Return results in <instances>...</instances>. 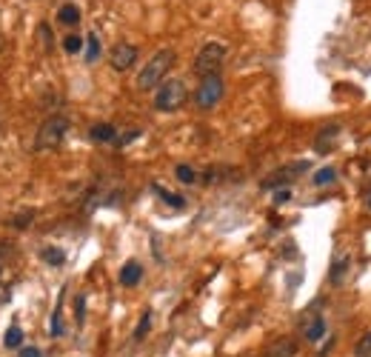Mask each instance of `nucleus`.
Returning <instances> with one entry per match:
<instances>
[{"instance_id": "1", "label": "nucleus", "mask_w": 371, "mask_h": 357, "mask_svg": "<svg viewBox=\"0 0 371 357\" xmlns=\"http://www.w3.org/2000/svg\"><path fill=\"white\" fill-rule=\"evenodd\" d=\"M174 61H177L174 49H160L158 54H154L151 61L140 69V75H137V89H140V92H151L154 86H160L166 80V75L172 72Z\"/></svg>"}, {"instance_id": "2", "label": "nucleus", "mask_w": 371, "mask_h": 357, "mask_svg": "<svg viewBox=\"0 0 371 357\" xmlns=\"http://www.w3.org/2000/svg\"><path fill=\"white\" fill-rule=\"evenodd\" d=\"M66 132H69V121L63 114L46 117V121L40 123V129H38V135H35V152H54V149L63 143Z\"/></svg>"}, {"instance_id": "3", "label": "nucleus", "mask_w": 371, "mask_h": 357, "mask_svg": "<svg viewBox=\"0 0 371 357\" xmlns=\"http://www.w3.org/2000/svg\"><path fill=\"white\" fill-rule=\"evenodd\" d=\"M189 100V89H186L183 80L172 77V80H163L154 92V109L158 112H180Z\"/></svg>"}, {"instance_id": "4", "label": "nucleus", "mask_w": 371, "mask_h": 357, "mask_svg": "<svg viewBox=\"0 0 371 357\" xmlns=\"http://www.w3.org/2000/svg\"><path fill=\"white\" fill-rule=\"evenodd\" d=\"M223 63H226V46L218 43V40H209V43L197 52L192 69H195V75L203 80V77H211V75H220Z\"/></svg>"}, {"instance_id": "5", "label": "nucleus", "mask_w": 371, "mask_h": 357, "mask_svg": "<svg viewBox=\"0 0 371 357\" xmlns=\"http://www.w3.org/2000/svg\"><path fill=\"white\" fill-rule=\"evenodd\" d=\"M226 95V83L220 75H211V77H203L200 86H197V92H195V106L200 112H211L214 106H218Z\"/></svg>"}, {"instance_id": "6", "label": "nucleus", "mask_w": 371, "mask_h": 357, "mask_svg": "<svg viewBox=\"0 0 371 357\" xmlns=\"http://www.w3.org/2000/svg\"><path fill=\"white\" fill-rule=\"evenodd\" d=\"M137 46L135 43H126V40H120V43H114L112 46V52H109V66L114 69V72H129L135 63H137Z\"/></svg>"}, {"instance_id": "7", "label": "nucleus", "mask_w": 371, "mask_h": 357, "mask_svg": "<svg viewBox=\"0 0 371 357\" xmlns=\"http://www.w3.org/2000/svg\"><path fill=\"white\" fill-rule=\"evenodd\" d=\"M297 172H308V160H297V163H292V166H286V169H277L271 177H266V181H263L260 186H263V189L286 186V183H292L294 177H297Z\"/></svg>"}, {"instance_id": "8", "label": "nucleus", "mask_w": 371, "mask_h": 357, "mask_svg": "<svg viewBox=\"0 0 371 357\" xmlns=\"http://www.w3.org/2000/svg\"><path fill=\"white\" fill-rule=\"evenodd\" d=\"M263 357H300V343H297V337H289V335L277 337L266 346Z\"/></svg>"}, {"instance_id": "9", "label": "nucleus", "mask_w": 371, "mask_h": 357, "mask_svg": "<svg viewBox=\"0 0 371 357\" xmlns=\"http://www.w3.org/2000/svg\"><path fill=\"white\" fill-rule=\"evenodd\" d=\"M323 335H326V320H323L320 312H312V314L303 320V337L312 340V343H317Z\"/></svg>"}, {"instance_id": "10", "label": "nucleus", "mask_w": 371, "mask_h": 357, "mask_svg": "<svg viewBox=\"0 0 371 357\" xmlns=\"http://www.w3.org/2000/svg\"><path fill=\"white\" fill-rule=\"evenodd\" d=\"M143 280V266L137 260H129L126 266L120 269V283L123 286H137Z\"/></svg>"}, {"instance_id": "11", "label": "nucleus", "mask_w": 371, "mask_h": 357, "mask_svg": "<svg viewBox=\"0 0 371 357\" xmlns=\"http://www.w3.org/2000/svg\"><path fill=\"white\" fill-rule=\"evenodd\" d=\"M91 140H98V143H117V129L112 123H95L89 129Z\"/></svg>"}, {"instance_id": "12", "label": "nucleus", "mask_w": 371, "mask_h": 357, "mask_svg": "<svg viewBox=\"0 0 371 357\" xmlns=\"http://www.w3.org/2000/svg\"><path fill=\"white\" fill-rule=\"evenodd\" d=\"M57 23L63 26H77L80 23V6L77 3H63L57 9Z\"/></svg>"}, {"instance_id": "13", "label": "nucleus", "mask_w": 371, "mask_h": 357, "mask_svg": "<svg viewBox=\"0 0 371 357\" xmlns=\"http://www.w3.org/2000/svg\"><path fill=\"white\" fill-rule=\"evenodd\" d=\"M340 137V126H326L320 135H317V140H315V149H317V152H326V149L334 143Z\"/></svg>"}, {"instance_id": "14", "label": "nucleus", "mask_w": 371, "mask_h": 357, "mask_svg": "<svg viewBox=\"0 0 371 357\" xmlns=\"http://www.w3.org/2000/svg\"><path fill=\"white\" fill-rule=\"evenodd\" d=\"M40 257H43V263H49V266H63V263H66V252H63V249H54V246L40 249Z\"/></svg>"}, {"instance_id": "15", "label": "nucleus", "mask_w": 371, "mask_h": 357, "mask_svg": "<svg viewBox=\"0 0 371 357\" xmlns=\"http://www.w3.org/2000/svg\"><path fill=\"white\" fill-rule=\"evenodd\" d=\"M151 189L158 192V195H160V200H163V203H169L172 209H183V206H186V200H183L180 195H174V192H166V189H163V186H158V183H154Z\"/></svg>"}, {"instance_id": "16", "label": "nucleus", "mask_w": 371, "mask_h": 357, "mask_svg": "<svg viewBox=\"0 0 371 357\" xmlns=\"http://www.w3.org/2000/svg\"><path fill=\"white\" fill-rule=\"evenodd\" d=\"M20 343H23V329L15 323V326H9L6 335H3V346H6V349H17Z\"/></svg>"}, {"instance_id": "17", "label": "nucleus", "mask_w": 371, "mask_h": 357, "mask_svg": "<svg viewBox=\"0 0 371 357\" xmlns=\"http://www.w3.org/2000/svg\"><path fill=\"white\" fill-rule=\"evenodd\" d=\"M100 57V40L98 35H86V63H95Z\"/></svg>"}, {"instance_id": "18", "label": "nucleus", "mask_w": 371, "mask_h": 357, "mask_svg": "<svg viewBox=\"0 0 371 357\" xmlns=\"http://www.w3.org/2000/svg\"><path fill=\"white\" fill-rule=\"evenodd\" d=\"M334 181H337V169H331V166H323L315 174V186H331Z\"/></svg>"}, {"instance_id": "19", "label": "nucleus", "mask_w": 371, "mask_h": 357, "mask_svg": "<svg viewBox=\"0 0 371 357\" xmlns=\"http://www.w3.org/2000/svg\"><path fill=\"white\" fill-rule=\"evenodd\" d=\"M149 329H151V309H146V312L140 314V323H137V329H135V340L140 343V340L149 335Z\"/></svg>"}, {"instance_id": "20", "label": "nucleus", "mask_w": 371, "mask_h": 357, "mask_svg": "<svg viewBox=\"0 0 371 357\" xmlns=\"http://www.w3.org/2000/svg\"><path fill=\"white\" fill-rule=\"evenodd\" d=\"M174 174H177L180 183H197V172H195L192 166H186V163H180V166L174 169Z\"/></svg>"}, {"instance_id": "21", "label": "nucleus", "mask_w": 371, "mask_h": 357, "mask_svg": "<svg viewBox=\"0 0 371 357\" xmlns=\"http://www.w3.org/2000/svg\"><path fill=\"white\" fill-rule=\"evenodd\" d=\"M63 309H54V314H52V337H63L66 332H63V314H60Z\"/></svg>"}, {"instance_id": "22", "label": "nucleus", "mask_w": 371, "mask_h": 357, "mask_svg": "<svg viewBox=\"0 0 371 357\" xmlns=\"http://www.w3.org/2000/svg\"><path fill=\"white\" fill-rule=\"evenodd\" d=\"M63 49H66L69 54H77V52L83 49V38H80V35H66V38H63Z\"/></svg>"}, {"instance_id": "23", "label": "nucleus", "mask_w": 371, "mask_h": 357, "mask_svg": "<svg viewBox=\"0 0 371 357\" xmlns=\"http://www.w3.org/2000/svg\"><path fill=\"white\" fill-rule=\"evenodd\" d=\"M354 357H371V332L360 337V343L354 346Z\"/></svg>"}, {"instance_id": "24", "label": "nucleus", "mask_w": 371, "mask_h": 357, "mask_svg": "<svg viewBox=\"0 0 371 357\" xmlns=\"http://www.w3.org/2000/svg\"><path fill=\"white\" fill-rule=\"evenodd\" d=\"M38 35H40L43 46H46V49H52V32H49V26H46V23H40V26H38Z\"/></svg>"}, {"instance_id": "25", "label": "nucleus", "mask_w": 371, "mask_h": 357, "mask_svg": "<svg viewBox=\"0 0 371 357\" xmlns=\"http://www.w3.org/2000/svg\"><path fill=\"white\" fill-rule=\"evenodd\" d=\"M135 137H140V129H132V132H126V135H117V146H126V143H132Z\"/></svg>"}, {"instance_id": "26", "label": "nucleus", "mask_w": 371, "mask_h": 357, "mask_svg": "<svg viewBox=\"0 0 371 357\" xmlns=\"http://www.w3.org/2000/svg\"><path fill=\"white\" fill-rule=\"evenodd\" d=\"M17 357H43V351H40L38 346H23Z\"/></svg>"}, {"instance_id": "27", "label": "nucleus", "mask_w": 371, "mask_h": 357, "mask_svg": "<svg viewBox=\"0 0 371 357\" xmlns=\"http://www.w3.org/2000/svg\"><path fill=\"white\" fill-rule=\"evenodd\" d=\"M83 306H86V297L80 294L77 303H75V317H77V323H83Z\"/></svg>"}, {"instance_id": "28", "label": "nucleus", "mask_w": 371, "mask_h": 357, "mask_svg": "<svg viewBox=\"0 0 371 357\" xmlns=\"http://www.w3.org/2000/svg\"><path fill=\"white\" fill-rule=\"evenodd\" d=\"M292 195H289V189H280V192H277V197H274V203H286Z\"/></svg>"}, {"instance_id": "29", "label": "nucleus", "mask_w": 371, "mask_h": 357, "mask_svg": "<svg viewBox=\"0 0 371 357\" xmlns=\"http://www.w3.org/2000/svg\"><path fill=\"white\" fill-rule=\"evenodd\" d=\"M3 46H6V40H3V35H0V52H3Z\"/></svg>"}, {"instance_id": "30", "label": "nucleus", "mask_w": 371, "mask_h": 357, "mask_svg": "<svg viewBox=\"0 0 371 357\" xmlns=\"http://www.w3.org/2000/svg\"><path fill=\"white\" fill-rule=\"evenodd\" d=\"M368 206H371V197H368Z\"/></svg>"}]
</instances>
